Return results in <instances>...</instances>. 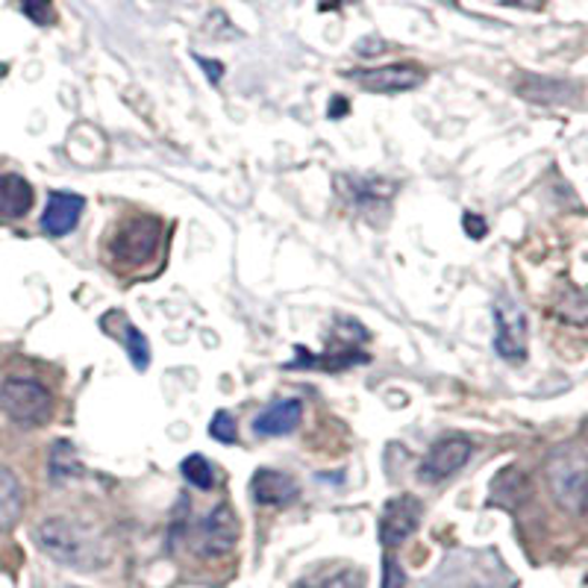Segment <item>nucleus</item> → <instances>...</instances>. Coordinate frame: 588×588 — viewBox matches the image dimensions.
<instances>
[{"mask_svg":"<svg viewBox=\"0 0 588 588\" xmlns=\"http://www.w3.org/2000/svg\"><path fill=\"white\" fill-rule=\"evenodd\" d=\"M36 545L44 556H50L53 562L68 565V568H98L103 562L100 545L91 539L89 532H83L74 521L68 518H48L36 527L33 532Z\"/></svg>","mask_w":588,"mask_h":588,"instance_id":"1","label":"nucleus"},{"mask_svg":"<svg viewBox=\"0 0 588 588\" xmlns=\"http://www.w3.org/2000/svg\"><path fill=\"white\" fill-rule=\"evenodd\" d=\"M0 409L21 427H42L53 415V395L39 380L12 377L0 386Z\"/></svg>","mask_w":588,"mask_h":588,"instance_id":"2","label":"nucleus"},{"mask_svg":"<svg viewBox=\"0 0 588 588\" xmlns=\"http://www.w3.org/2000/svg\"><path fill=\"white\" fill-rule=\"evenodd\" d=\"M159 245V221L150 216L130 218L127 225L116 230L109 239V257L118 268H136L144 266L153 259Z\"/></svg>","mask_w":588,"mask_h":588,"instance_id":"3","label":"nucleus"},{"mask_svg":"<svg viewBox=\"0 0 588 588\" xmlns=\"http://www.w3.org/2000/svg\"><path fill=\"white\" fill-rule=\"evenodd\" d=\"M474 454V445L465 436H448V439L436 441L430 448V454L423 456L421 465H418V477L421 482H445L450 480L454 474H459L468 465Z\"/></svg>","mask_w":588,"mask_h":588,"instance_id":"4","label":"nucleus"},{"mask_svg":"<svg viewBox=\"0 0 588 588\" xmlns=\"http://www.w3.org/2000/svg\"><path fill=\"white\" fill-rule=\"evenodd\" d=\"M239 545V521L230 506L221 504L207 515V521L200 524L198 539H195V550L207 559H221V556L232 554V547Z\"/></svg>","mask_w":588,"mask_h":588,"instance_id":"5","label":"nucleus"},{"mask_svg":"<svg viewBox=\"0 0 588 588\" xmlns=\"http://www.w3.org/2000/svg\"><path fill=\"white\" fill-rule=\"evenodd\" d=\"M336 182L345 189V198L368 218L386 216V212H389V203L395 200V191H398V182L382 180V177L348 175L339 177Z\"/></svg>","mask_w":588,"mask_h":588,"instance_id":"6","label":"nucleus"},{"mask_svg":"<svg viewBox=\"0 0 588 588\" xmlns=\"http://www.w3.org/2000/svg\"><path fill=\"white\" fill-rule=\"evenodd\" d=\"M495 350L509 362L527 359V316L512 300H500L495 307Z\"/></svg>","mask_w":588,"mask_h":588,"instance_id":"7","label":"nucleus"},{"mask_svg":"<svg viewBox=\"0 0 588 588\" xmlns=\"http://www.w3.org/2000/svg\"><path fill=\"white\" fill-rule=\"evenodd\" d=\"M423 506L421 500L412 498V495H400V498H391L386 504L380 515V541L386 547H400L403 541L418 530L421 524Z\"/></svg>","mask_w":588,"mask_h":588,"instance_id":"8","label":"nucleus"},{"mask_svg":"<svg viewBox=\"0 0 588 588\" xmlns=\"http://www.w3.org/2000/svg\"><path fill=\"white\" fill-rule=\"evenodd\" d=\"M350 77L365 91H373V94H400V91H409L423 83V71L412 66V62H395V66L371 68V71H353Z\"/></svg>","mask_w":588,"mask_h":588,"instance_id":"9","label":"nucleus"},{"mask_svg":"<svg viewBox=\"0 0 588 588\" xmlns=\"http://www.w3.org/2000/svg\"><path fill=\"white\" fill-rule=\"evenodd\" d=\"M250 498L259 506H289L300 498V486L295 477L273 468H259L250 477Z\"/></svg>","mask_w":588,"mask_h":588,"instance_id":"10","label":"nucleus"},{"mask_svg":"<svg viewBox=\"0 0 588 588\" xmlns=\"http://www.w3.org/2000/svg\"><path fill=\"white\" fill-rule=\"evenodd\" d=\"M86 200L74 191H53L48 198V207H44L42 216V230L48 236H68L74 230L80 216H83Z\"/></svg>","mask_w":588,"mask_h":588,"instance_id":"11","label":"nucleus"},{"mask_svg":"<svg viewBox=\"0 0 588 588\" xmlns=\"http://www.w3.org/2000/svg\"><path fill=\"white\" fill-rule=\"evenodd\" d=\"M300 418H303V403L300 400H280L268 407L266 412H259L253 418V430L262 439H280V436H289V432L298 430Z\"/></svg>","mask_w":588,"mask_h":588,"instance_id":"12","label":"nucleus"},{"mask_svg":"<svg viewBox=\"0 0 588 588\" xmlns=\"http://www.w3.org/2000/svg\"><path fill=\"white\" fill-rule=\"evenodd\" d=\"M33 209V186L21 175H0V216L24 218Z\"/></svg>","mask_w":588,"mask_h":588,"instance_id":"13","label":"nucleus"},{"mask_svg":"<svg viewBox=\"0 0 588 588\" xmlns=\"http://www.w3.org/2000/svg\"><path fill=\"white\" fill-rule=\"evenodd\" d=\"M24 512V491L7 465H0V532L12 530Z\"/></svg>","mask_w":588,"mask_h":588,"instance_id":"14","label":"nucleus"},{"mask_svg":"<svg viewBox=\"0 0 588 588\" xmlns=\"http://www.w3.org/2000/svg\"><path fill=\"white\" fill-rule=\"evenodd\" d=\"M518 94H524L532 103H562V100L574 98L577 89L559 80H545V77H530L527 83L518 86Z\"/></svg>","mask_w":588,"mask_h":588,"instance_id":"15","label":"nucleus"},{"mask_svg":"<svg viewBox=\"0 0 588 588\" xmlns=\"http://www.w3.org/2000/svg\"><path fill=\"white\" fill-rule=\"evenodd\" d=\"M80 474H83V465H80L74 445L71 441H57L50 448V480L59 486V482L77 480Z\"/></svg>","mask_w":588,"mask_h":588,"instance_id":"16","label":"nucleus"},{"mask_svg":"<svg viewBox=\"0 0 588 588\" xmlns=\"http://www.w3.org/2000/svg\"><path fill=\"white\" fill-rule=\"evenodd\" d=\"M180 471H182V477H186V480L195 486V489L209 491L212 486H216V474H212V465H209L200 454L186 456V459H182V465H180Z\"/></svg>","mask_w":588,"mask_h":588,"instance_id":"17","label":"nucleus"},{"mask_svg":"<svg viewBox=\"0 0 588 588\" xmlns=\"http://www.w3.org/2000/svg\"><path fill=\"white\" fill-rule=\"evenodd\" d=\"M124 345H127V353H130V362H133L139 371H144L150 365V345L148 339H144V332H141L139 327H133V323H127Z\"/></svg>","mask_w":588,"mask_h":588,"instance_id":"18","label":"nucleus"},{"mask_svg":"<svg viewBox=\"0 0 588 588\" xmlns=\"http://www.w3.org/2000/svg\"><path fill=\"white\" fill-rule=\"evenodd\" d=\"M209 436L221 445H232V441L239 439V432H236V418L230 412H216L212 423H209Z\"/></svg>","mask_w":588,"mask_h":588,"instance_id":"19","label":"nucleus"},{"mask_svg":"<svg viewBox=\"0 0 588 588\" xmlns=\"http://www.w3.org/2000/svg\"><path fill=\"white\" fill-rule=\"evenodd\" d=\"M21 9H24V16L36 24H53V0H21Z\"/></svg>","mask_w":588,"mask_h":588,"instance_id":"20","label":"nucleus"},{"mask_svg":"<svg viewBox=\"0 0 588 588\" xmlns=\"http://www.w3.org/2000/svg\"><path fill=\"white\" fill-rule=\"evenodd\" d=\"M407 586V574L400 568V562L395 556H386L382 562V588H403Z\"/></svg>","mask_w":588,"mask_h":588,"instance_id":"21","label":"nucleus"},{"mask_svg":"<svg viewBox=\"0 0 588 588\" xmlns=\"http://www.w3.org/2000/svg\"><path fill=\"white\" fill-rule=\"evenodd\" d=\"M318 588H362V574L359 571H339L327 577Z\"/></svg>","mask_w":588,"mask_h":588,"instance_id":"22","label":"nucleus"},{"mask_svg":"<svg viewBox=\"0 0 588 588\" xmlns=\"http://www.w3.org/2000/svg\"><path fill=\"white\" fill-rule=\"evenodd\" d=\"M462 225H465V232H468L471 239H482V236H486V230H489V227H486V221H482L480 216H474V212H468V216L462 218Z\"/></svg>","mask_w":588,"mask_h":588,"instance_id":"23","label":"nucleus"},{"mask_svg":"<svg viewBox=\"0 0 588 588\" xmlns=\"http://www.w3.org/2000/svg\"><path fill=\"white\" fill-rule=\"evenodd\" d=\"M198 62L207 68L209 80H212V83H218V80H221V71H225V66H221V62H212V59H198Z\"/></svg>","mask_w":588,"mask_h":588,"instance_id":"24","label":"nucleus"},{"mask_svg":"<svg viewBox=\"0 0 588 588\" xmlns=\"http://www.w3.org/2000/svg\"><path fill=\"white\" fill-rule=\"evenodd\" d=\"M577 509H580L582 518H588V474H586V480H582L580 498H577Z\"/></svg>","mask_w":588,"mask_h":588,"instance_id":"25","label":"nucleus"}]
</instances>
